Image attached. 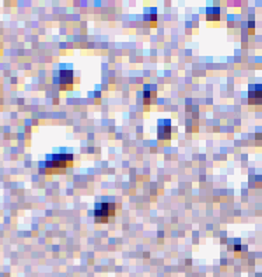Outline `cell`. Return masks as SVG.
I'll return each mask as SVG.
<instances>
[{"instance_id": "1", "label": "cell", "mask_w": 262, "mask_h": 277, "mask_svg": "<svg viewBox=\"0 0 262 277\" xmlns=\"http://www.w3.org/2000/svg\"><path fill=\"white\" fill-rule=\"evenodd\" d=\"M73 161H75L73 154H65V152L52 154L40 164V168L44 174H62L68 168L73 166Z\"/></svg>"}, {"instance_id": "2", "label": "cell", "mask_w": 262, "mask_h": 277, "mask_svg": "<svg viewBox=\"0 0 262 277\" xmlns=\"http://www.w3.org/2000/svg\"><path fill=\"white\" fill-rule=\"evenodd\" d=\"M117 214V203L114 202H103L96 204V210H94V220L100 224H105V222H111Z\"/></svg>"}, {"instance_id": "3", "label": "cell", "mask_w": 262, "mask_h": 277, "mask_svg": "<svg viewBox=\"0 0 262 277\" xmlns=\"http://www.w3.org/2000/svg\"><path fill=\"white\" fill-rule=\"evenodd\" d=\"M58 83L61 90L63 91H70L73 90L75 87V74H73V70L70 69H62L58 74Z\"/></svg>"}, {"instance_id": "4", "label": "cell", "mask_w": 262, "mask_h": 277, "mask_svg": "<svg viewBox=\"0 0 262 277\" xmlns=\"http://www.w3.org/2000/svg\"><path fill=\"white\" fill-rule=\"evenodd\" d=\"M262 102V87L259 84H251L248 90V104L259 105Z\"/></svg>"}, {"instance_id": "5", "label": "cell", "mask_w": 262, "mask_h": 277, "mask_svg": "<svg viewBox=\"0 0 262 277\" xmlns=\"http://www.w3.org/2000/svg\"><path fill=\"white\" fill-rule=\"evenodd\" d=\"M157 136H159V140H170L171 138V120L170 119L159 120Z\"/></svg>"}, {"instance_id": "6", "label": "cell", "mask_w": 262, "mask_h": 277, "mask_svg": "<svg viewBox=\"0 0 262 277\" xmlns=\"http://www.w3.org/2000/svg\"><path fill=\"white\" fill-rule=\"evenodd\" d=\"M157 100V87L156 86H146L145 90H143V104L146 106L152 105L156 102Z\"/></svg>"}, {"instance_id": "7", "label": "cell", "mask_w": 262, "mask_h": 277, "mask_svg": "<svg viewBox=\"0 0 262 277\" xmlns=\"http://www.w3.org/2000/svg\"><path fill=\"white\" fill-rule=\"evenodd\" d=\"M207 20H219L220 18V13H217V10L216 8H210L209 12H207V16H206Z\"/></svg>"}, {"instance_id": "8", "label": "cell", "mask_w": 262, "mask_h": 277, "mask_svg": "<svg viewBox=\"0 0 262 277\" xmlns=\"http://www.w3.org/2000/svg\"><path fill=\"white\" fill-rule=\"evenodd\" d=\"M256 140H261V144H262V133H259V134H256Z\"/></svg>"}]
</instances>
